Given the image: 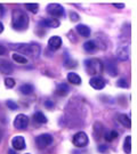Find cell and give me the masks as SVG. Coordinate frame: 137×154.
<instances>
[{
    "label": "cell",
    "instance_id": "6da1fadb",
    "mask_svg": "<svg viewBox=\"0 0 137 154\" xmlns=\"http://www.w3.org/2000/svg\"><path fill=\"white\" fill-rule=\"evenodd\" d=\"M11 24H13V28L17 31L25 30L29 25V16L26 15V13H24L21 9H15L13 11Z\"/></svg>",
    "mask_w": 137,
    "mask_h": 154
},
{
    "label": "cell",
    "instance_id": "7a4b0ae2",
    "mask_svg": "<svg viewBox=\"0 0 137 154\" xmlns=\"http://www.w3.org/2000/svg\"><path fill=\"white\" fill-rule=\"evenodd\" d=\"M11 48L21 54H25L31 57H38L40 54V47L37 44H16L11 45Z\"/></svg>",
    "mask_w": 137,
    "mask_h": 154
},
{
    "label": "cell",
    "instance_id": "3957f363",
    "mask_svg": "<svg viewBox=\"0 0 137 154\" xmlns=\"http://www.w3.org/2000/svg\"><path fill=\"white\" fill-rule=\"evenodd\" d=\"M85 66H86V70L89 74H96V73H101L104 70V64L102 63L101 60L98 58H90L85 62Z\"/></svg>",
    "mask_w": 137,
    "mask_h": 154
},
{
    "label": "cell",
    "instance_id": "277c9868",
    "mask_svg": "<svg viewBox=\"0 0 137 154\" xmlns=\"http://www.w3.org/2000/svg\"><path fill=\"white\" fill-rule=\"evenodd\" d=\"M88 142H89V138H88L87 134H85L83 131L77 132L72 138V143L77 147H85L88 144Z\"/></svg>",
    "mask_w": 137,
    "mask_h": 154
},
{
    "label": "cell",
    "instance_id": "5b68a950",
    "mask_svg": "<svg viewBox=\"0 0 137 154\" xmlns=\"http://www.w3.org/2000/svg\"><path fill=\"white\" fill-rule=\"evenodd\" d=\"M51 143H53V136L49 134H42V135L37 136L36 138V144L38 145L39 149H45L49 146Z\"/></svg>",
    "mask_w": 137,
    "mask_h": 154
},
{
    "label": "cell",
    "instance_id": "8992f818",
    "mask_svg": "<svg viewBox=\"0 0 137 154\" xmlns=\"http://www.w3.org/2000/svg\"><path fill=\"white\" fill-rule=\"evenodd\" d=\"M29 126V118L25 114H18L14 120V127L18 130H24Z\"/></svg>",
    "mask_w": 137,
    "mask_h": 154
},
{
    "label": "cell",
    "instance_id": "52a82bcc",
    "mask_svg": "<svg viewBox=\"0 0 137 154\" xmlns=\"http://www.w3.org/2000/svg\"><path fill=\"white\" fill-rule=\"evenodd\" d=\"M47 11L54 17H62L64 16V8L58 4H50L47 7Z\"/></svg>",
    "mask_w": 137,
    "mask_h": 154
},
{
    "label": "cell",
    "instance_id": "ba28073f",
    "mask_svg": "<svg viewBox=\"0 0 137 154\" xmlns=\"http://www.w3.org/2000/svg\"><path fill=\"white\" fill-rule=\"evenodd\" d=\"M130 56V48L128 45H122L117 49V57L119 61H127Z\"/></svg>",
    "mask_w": 137,
    "mask_h": 154
},
{
    "label": "cell",
    "instance_id": "9c48e42d",
    "mask_svg": "<svg viewBox=\"0 0 137 154\" xmlns=\"http://www.w3.org/2000/svg\"><path fill=\"white\" fill-rule=\"evenodd\" d=\"M11 145L16 151H22L25 149V139L22 136H16L11 139Z\"/></svg>",
    "mask_w": 137,
    "mask_h": 154
},
{
    "label": "cell",
    "instance_id": "30bf717a",
    "mask_svg": "<svg viewBox=\"0 0 137 154\" xmlns=\"http://www.w3.org/2000/svg\"><path fill=\"white\" fill-rule=\"evenodd\" d=\"M89 85L94 89H103L105 87V80L101 77H93L89 81Z\"/></svg>",
    "mask_w": 137,
    "mask_h": 154
},
{
    "label": "cell",
    "instance_id": "8fae6325",
    "mask_svg": "<svg viewBox=\"0 0 137 154\" xmlns=\"http://www.w3.org/2000/svg\"><path fill=\"white\" fill-rule=\"evenodd\" d=\"M13 71H14V67L11 62H8L7 60H0V72L1 73L11 74Z\"/></svg>",
    "mask_w": 137,
    "mask_h": 154
},
{
    "label": "cell",
    "instance_id": "7c38bea8",
    "mask_svg": "<svg viewBox=\"0 0 137 154\" xmlns=\"http://www.w3.org/2000/svg\"><path fill=\"white\" fill-rule=\"evenodd\" d=\"M41 24H42L44 26H47V28L56 29L60 26V21H58L57 18H54V17H47V18L42 20Z\"/></svg>",
    "mask_w": 137,
    "mask_h": 154
},
{
    "label": "cell",
    "instance_id": "4fadbf2b",
    "mask_svg": "<svg viewBox=\"0 0 137 154\" xmlns=\"http://www.w3.org/2000/svg\"><path fill=\"white\" fill-rule=\"evenodd\" d=\"M62 46V39L60 37H51L48 40V47L53 50H57L61 48Z\"/></svg>",
    "mask_w": 137,
    "mask_h": 154
},
{
    "label": "cell",
    "instance_id": "5bb4252c",
    "mask_svg": "<svg viewBox=\"0 0 137 154\" xmlns=\"http://www.w3.org/2000/svg\"><path fill=\"white\" fill-rule=\"evenodd\" d=\"M105 70H106V72L109 73L110 75H112V77H115L117 74H118V70H117V66H115V64L113 63L112 61H107L106 63H105Z\"/></svg>",
    "mask_w": 137,
    "mask_h": 154
},
{
    "label": "cell",
    "instance_id": "9a60e30c",
    "mask_svg": "<svg viewBox=\"0 0 137 154\" xmlns=\"http://www.w3.org/2000/svg\"><path fill=\"white\" fill-rule=\"evenodd\" d=\"M77 31L81 37H89L90 35V29L85 24H78Z\"/></svg>",
    "mask_w": 137,
    "mask_h": 154
},
{
    "label": "cell",
    "instance_id": "2e32d148",
    "mask_svg": "<svg viewBox=\"0 0 137 154\" xmlns=\"http://www.w3.org/2000/svg\"><path fill=\"white\" fill-rule=\"evenodd\" d=\"M67 80H69V82L73 83V85H80L81 83L80 75H78L77 73H74V72H70L67 74Z\"/></svg>",
    "mask_w": 137,
    "mask_h": 154
},
{
    "label": "cell",
    "instance_id": "e0dca14e",
    "mask_svg": "<svg viewBox=\"0 0 137 154\" xmlns=\"http://www.w3.org/2000/svg\"><path fill=\"white\" fill-rule=\"evenodd\" d=\"M56 90H57V94H58V95H61V96H65V95L69 94L70 88H69V86H67L66 83H60V85L57 86Z\"/></svg>",
    "mask_w": 137,
    "mask_h": 154
},
{
    "label": "cell",
    "instance_id": "ac0fdd59",
    "mask_svg": "<svg viewBox=\"0 0 137 154\" xmlns=\"http://www.w3.org/2000/svg\"><path fill=\"white\" fill-rule=\"evenodd\" d=\"M83 48H85V50H87L88 53H94L97 49V44L95 41L90 40V41H87V42L83 44Z\"/></svg>",
    "mask_w": 137,
    "mask_h": 154
},
{
    "label": "cell",
    "instance_id": "d6986e66",
    "mask_svg": "<svg viewBox=\"0 0 137 154\" xmlns=\"http://www.w3.org/2000/svg\"><path fill=\"white\" fill-rule=\"evenodd\" d=\"M33 120L41 125V123H46L47 122V118H46V116L42 112H36L34 116H33Z\"/></svg>",
    "mask_w": 137,
    "mask_h": 154
},
{
    "label": "cell",
    "instance_id": "ffe728a7",
    "mask_svg": "<svg viewBox=\"0 0 137 154\" xmlns=\"http://www.w3.org/2000/svg\"><path fill=\"white\" fill-rule=\"evenodd\" d=\"M123 151L127 154H129L132 152V137L130 136H127L125 138V142H123Z\"/></svg>",
    "mask_w": 137,
    "mask_h": 154
},
{
    "label": "cell",
    "instance_id": "44dd1931",
    "mask_svg": "<svg viewBox=\"0 0 137 154\" xmlns=\"http://www.w3.org/2000/svg\"><path fill=\"white\" fill-rule=\"evenodd\" d=\"M13 60L16 62V63H18V64H27V58L24 57L23 55H21V54L14 53L13 54Z\"/></svg>",
    "mask_w": 137,
    "mask_h": 154
},
{
    "label": "cell",
    "instance_id": "7402d4cb",
    "mask_svg": "<svg viewBox=\"0 0 137 154\" xmlns=\"http://www.w3.org/2000/svg\"><path fill=\"white\" fill-rule=\"evenodd\" d=\"M103 127L101 123H95V126H94V134H95V138L96 139H99L101 136H102V134H103Z\"/></svg>",
    "mask_w": 137,
    "mask_h": 154
},
{
    "label": "cell",
    "instance_id": "603a6c76",
    "mask_svg": "<svg viewBox=\"0 0 137 154\" xmlns=\"http://www.w3.org/2000/svg\"><path fill=\"white\" fill-rule=\"evenodd\" d=\"M104 138H105V140H107V142H112L113 139L118 138V131H115V130H110V131L105 132Z\"/></svg>",
    "mask_w": 137,
    "mask_h": 154
},
{
    "label": "cell",
    "instance_id": "cb8c5ba5",
    "mask_svg": "<svg viewBox=\"0 0 137 154\" xmlns=\"http://www.w3.org/2000/svg\"><path fill=\"white\" fill-rule=\"evenodd\" d=\"M20 90H21V93L24 94V95H30V94L33 93V87L31 85H29V83H25V85H22V86L20 87Z\"/></svg>",
    "mask_w": 137,
    "mask_h": 154
},
{
    "label": "cell",
    "instance_id": "d4e9b609",
    "mask_svg": "<svg viewBox=\"0 0 137 154\" xmlns=\"http://www.w3.org/2000/svg\"><path fill=\"white\" fill-rule=\"evenodd\" d=\"M119 121H120L125 127H127V128H130V126H132L130 118H129V116H125V114H121V116H119Z\"/></svg>",
    "mask_w": 137,
    "mask_h": 154
},
{
    "label": "cell",
    "instance_id": "484cf974",
    "mask_svg": "<svg viewBox=\"0 0 137 154\" xmlns=\"http://www.w3.org/2000/svg\"><path fill=\"white\" fill-rule=\"evenodd\" d=\"M25 8L27 11H32L33 14H36L39 11V5L38 4H25Z\"/></svg>",
    "mask_w": 137,
    "mask_h": 154
},
{
    "label": "cell",
    "instance_id": "4316f807",
    "mask_svg": "<svg viewBox=\"0 0 137 154\" xmlns=\"http://www.w3.org/2000/svg\"><path fill=\"white\" fill-rule=\"evenodd\" d=\"M117 86L120 87V88H128L129 87V83H128V81H127L126 79H120V80H118Z\"/></svg>",
    "mask_w": 137,
    "mask_h": 154
},
{
    "label": "cell",
    "instance_id": "83f0119b",
    "mask_svg": "<svg viewBox=\"0 0 137 154\" xmlns=\"http://www.w3.org/2000/svg\"><path fill=\"white\" fill-rule=\"evenodd\" d=\"M5 86L7 88H13L15 86V80L11 79V78H7L5 80Z\"/></svg>",
    "mask_w": 137,
    "mask_h": 154
},
{
    "label": "cell",
    "instance_id": "f1b7e54d",
    "mask_svg": "<svg viewBox=\"0 0 137 154\" xmlns=\"http://www.w3.org/2000/svg\"><path fill=\"white\" fill-rule=\"evenodd\" d=\"M6 105H7V106H8L11 110L15 111V110H17V109H18V105H17L15 102H13V100H7V102H6Z\"/></svg>",
    "mask_w": 137,
    "mask_h": 154
},
{
    "label": "cell",
    "instance_id": "f546056e",
    "mask_svg": "<svg viewBox=\"0 0 137 154\" xmlns=\"http://www.w3.org/2000/svg\"><path fill=\"white\" fill-rule=\"evenodd\" d=\"M45 106L48 107V109H51V107H54V102L53 100H46L45 102Z\"/></svg>",
    "mask_w": 137,
    "mask_h": 154
},
{
    "label": "cell",
    "instance_id": "4dcf8cb0",
    "mask_svg": "<svg viewBox=\"0 0 137 154\" xmlns=\"http://www.w3.org/2000/svg\"><path fill=\"white\" fill-rule=\"evenodd\" d=\"M71 16H72V21H77V20H79V15L76 14V13H71Z\"/></svg>",
    "mask_w": 137,
    "mask_h": 154
},
{
    "label": "cell",
    "instance_id": "1f68e13d",
    "mask_svg": "<svg viewBox=\"0 0 137 154\" xmlns=\"http://www.w3.org/2000/svg\"><path fill=\"white\" fill-rule=\"evenodd\" d=\"M5 54H6V48L4 46L0 45V55H5Z\"/></svg>",
    "mask_w": 137,
    "mask_h": 154
},
{
    "label": "cell",
    "instance_id": "d6a6232c",
    "mask_svg": "<svg viewBox=\"0 0 137 154\" xmlns=\"http://www.w3.org/2000/svg\"><path fill=\"white\" fill-rule=\"evenodd\" d=\"M98 149L101 151V152H104V151H106V149H107V147H106L105 145H101V146L98 147Z\"/></svg>",
    "mask_w": 137,
    "mask_h": 154
},
{
    "label": "cell",
    "instance_id": "836d02e7",
    "mask_svg": "<svg viewBox=\"0 0 137 154\" xmlns=\"http://www.w3.org/2000/svg\"><path fill=\"white\" fill-rule=\"evenodd\" d=\"M113 6H114V7H117V8H123V7H125V6H123V4H113Z\"/></svg>",
    "mask_w": 137,
    "mask_h": 154
},
{
    "label": "cell",
    "instance_id": "e575fe53",
    "mask_svg": "<svg viewBox=\"0 0 137 154\" xmlns=\"http://www.w3.org/2000/svg\"><path fill=\"white\" fill-rule=\"evenodd\" d=\"M2 31H4V24L0 22V33H2Z\"/></svg>",
    "mask_w": 137,
    "mask_h": 154
},
{
    "label": "cell",
    "instance_id": "d590c367",
    "mask_svg": "<svg viewBox=\"0 0 137 154\" xmlns=\"http://www.w3.org/2000/svg\"><path fill=\"white\" fill-rule=\"evenodd\" d=\"M8 153H9V154H16L14 151H13V149H9V151H8Z\"/></svg>",
    "mask_w": 137,
    "mask_h": 154
},
{
    "label": "cell",
    "instance_id": "8d00e7d4",
    "mask_svg": "<svg viewBox=\"0 0 137 154\" xmlns=\"http://www.w3.org/2000/svg\"><path fill=\"white\" fill-rule=\"evenodd\" d=\"M0 139H1V134H0Z\"/></svg>",
    "mask_w": 137,
    "mask_h": 154
},
{
    "label": "cell",
    "instance_id": "74e56055",
    "mask_svg": "<svg viewBox=\"0 0 137 154\" xmlns=\"http://www.w3.org/2000/svg\"><path fill=\"white\" fill-rule=\"evenodd\" d=\"M26 154H30V153H26Z\"/></svg>",
    "mask_w": 137,
    "mask_h": 154
},
{
    "label": "cell",
    "instance_id": "f35d334b",
    "mask_svg": "<svg viewBox=\"0 0 137 154\" xmlns=\"http://www.w3.org/2000/svg\"><path fill=\"white\" fill-rule=\"evenodd\" d=\"M0 134H1V132H0Z\"/></svg>",
    "mask_w": 137,
    "mask_h": 154
}]
</instances>
